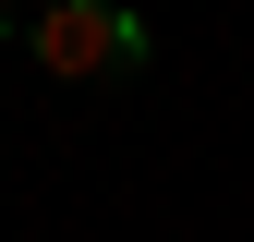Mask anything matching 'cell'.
Wrapping results in <instances>:
<instances>
[{
  "mask_svg": "<svg viewBox=\"0 0 254 242\" xmlns=\"http://www.w3.org/2000/svg\"><path fill=\"white\" fill-rule=\"evenodd\" d=\"M0 37H12V0H0Z\"/></svg>",
  "mask_w": 254,
  "mask_h": 242,
  "instance_id": "obj_2",
  "label": "cell"
},
{
  "mask_svg": "<svg viewBox=\"0 0 254 242\" xmlns=\"http://www.w3.org/2000/svg\"><path fill=\"white\" fill-rule=\"evenodd\" d=\"M24 49H37V73L61 85H109L145 60V12H121V0H49L37 24H24Z\"/></svg>",
  "mask_w": 254,
  "mask_h": 242,
  "instance_id": "obj_1",
  "label": "cell"
}]
</instances>
